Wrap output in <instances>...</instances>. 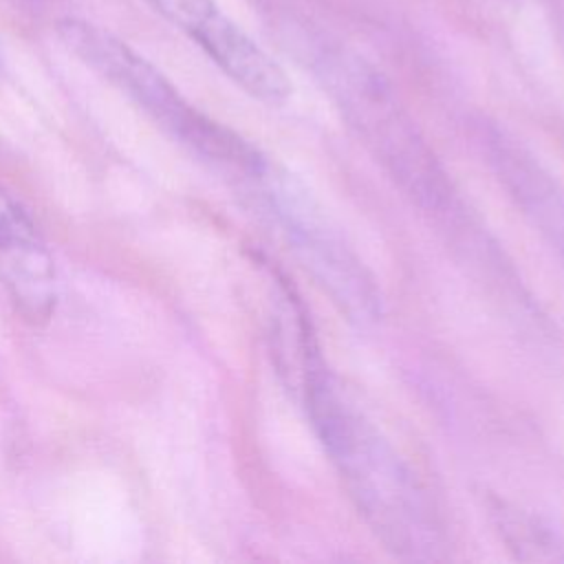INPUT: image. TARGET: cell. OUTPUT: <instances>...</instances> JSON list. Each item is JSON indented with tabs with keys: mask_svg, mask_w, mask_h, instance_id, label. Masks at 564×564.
Listing matches in <instances>:
<instances>
[{
	"mask_svg": "<svg viewBox=\"0 0 564 564\" xmlns=\"http://www.w3.org/2000/svg\"><path fill=\"white\" fill-rule=\"evenodd\" d=\"M300 355L308 416L359 516L390 553L432 560L441 529L423 485L381 430L341 394L311 333Z\"/></svg>",
	"mask_w": 564,
	"mask_h": 564,
	"instance_id": "1",
	"label": "cell"
},
{
	"mask_svg": "<svg viewBox=\"0 0 564 564\" xmlns=\"http://www.w3.org/2000/svg\"><path fill=\"white\" fill-rule=\"evenodd\" d=\"M57 35L77 59L128 95L198 156L249 185L267 170L269 161L258 148L196 110L152 62L110 31L79 18H66L57 24Z\"/></svg>",
	"mask_w": 564,
	"mask_h": 564,
	"instance_id": "2",
	"label": "cell"
},
{
	"mask_svg": "<svg viewBox=\"0 0 564 564\" xmlns=\"http://www.w3.org/2000/svg\"><path fill=\"white\" fill-rule=\"evenodd\" d=\"M251 187L280 227L297 262L339 313L357 326L377 324L383 315L377 280L311 189L271 163Z\"/></svg>",
	"mask_w": 564,
	"mask_h": 564,
	"instance_id": "3",
	"label": "cell"
},
{
	"mask_svg": "<svg viewBox=\"0 0 564 564\" xmlns=\"http://www.w3.org/2000/svg\"><path fill=\"white\" fill-rule=\"evenodd\" d=\"M326 75L344 117L388 176L427 212L452 205V187L436 154L388 88L361 68L341 66Z\"/></svg>",
	"mask_w": 564,
	"mask_h": 564,
	"instance_id": "4",
	"label": "cell"
},
{
	"mask_svg": "<svg viewBox=\"0 0 564 564\" xmlns=\"http://www.w3.org/2000/svg\"><path fill=\"white\" fill-rule=\"evenodd\" d=\"M489 156L511 198L564 258V187L533 154L502 134L489 139Z\"/></svg>",
	"mask_w": 564,
	"mask_h": 564,
	"instance_id": "5",
	"label": "cell"
},
{
	"mask_svg": "<svg viewBox=\"0 0 564 564\" xmlns=\"http://www.w3.org/2000/svg\"><path fill=\"white\" fill-rule=\"evenodd\" d=\"M159 15L183 31L218 68L247 57L253 40L216 4V0H145Z\"/></svg>",
	"mask_w": 564,
	"mask_h": 564,
	"instance_id": "6",
	"label": "cell"
},
{
	"mask_svg": "<svg viewBox=\"0 0 564 564\" xmlns=\"http://www.w3.org/2000/svg\"><path fill=\"white\" fill-rule=\"evenodd\" d=\"M0 273L13 300L31 313H42L53 300V267L35 242V236L7 240L0 245Z\"/></svg>",
	"mask_w": 564,
	"mask_h": 564,
	"instance_id": "7",
	"label": "cell"
},
{
	"mask_svg": "<svg viewBox=\"0 0 564 564\" xmlns=\"http://www.w3.org/2000/svg\"><path fill=\"white\" fill-rule=\"evenodd\" d=\"M33 223L22 205L0 187V245L15 238L35 236Z\"/></svg>",
	"mask_w": 564,
	"mask_h": 564,
	"instance_id": "8",
	"label": "cell"
}]
</instances>
